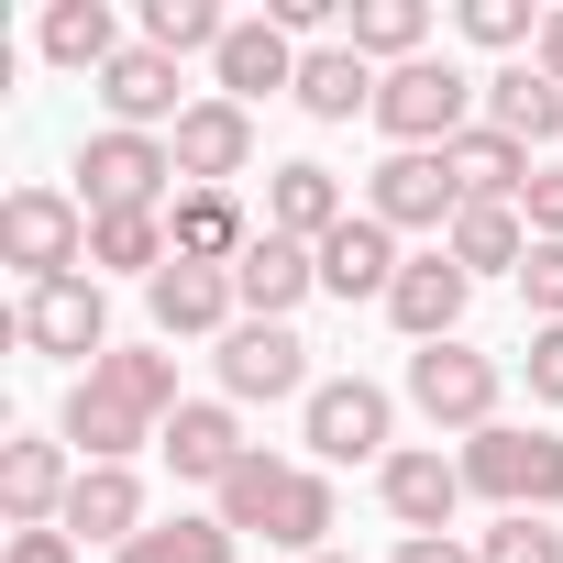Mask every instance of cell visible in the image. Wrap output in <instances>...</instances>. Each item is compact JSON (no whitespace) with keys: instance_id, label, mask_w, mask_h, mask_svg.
<instances>
[{"instance_id":"14","label":"cell","mask_w":563,"mask_h":563,"mask_svg":"<svg viewBox=\"0 0 563 563\" xmlns=\"http://www.w3.org/2000/svg\"><path fill=\"white\" fill-rule=\"evenodd\" d=\"M464 299H475V276L431 243V254H409L398 265V288H387V321L409 332V343H464Z\"/></svg>"},{"instance_id":"42","label":"cell","mask_w":563,"mask_h":563,"mask_svg":"<svg viewBox=\"0 0 563 563\" xmlns=\"http://www.w3.org/2000/svg\"><path fill=\"white\" fill-rule=\"evenodd\" d=\"M310 563H354V552H310Z\"/></svg>"},{"instance_id":"38","label":"cell","mask_w":563,"mask_h":563,"mask_svg":"<svg viewBox=\"0 0 563 563\" xmlns=\"http://www.w3.org/2000/svg\"><path fill=\"white\" fill-rule=\"evenodd\" d=\"M519 221H530V243H563V166H541L519 188Z\"/></svg>"},{"instance_id":"22","label":"cell","mask_w":563,"mask_h":563,"mask_svg":"<svg viewBox=\"0 0 563 563\" xmlns=\"http://www.w3.org/2000/svg\"><path fill=\"white\" fill-rule=\"evenodd\" d=\"M56 530H67L78 552H89V541H111V552L144 541V530H155V519H144V475H133V464H78V497H67Z\"/></svg>"},{"instance_id":"17","label":"cell","mask_w":563,"mask_h":563,"mask_svg":"<svg viewBox=\"0 0 563 563\" xmlns=\"http://www.w3.org/2000/svg\"><path fill=\"white\" fill-rule=\"evenodd\" d=\"M321 288V254L310 243H288V232H254L243 243V265H232V299H243V321H299V299Z\"/></svg>"},{"instance_id":"15","label":"cell","mask_w":563,"mask_h":563,"mask_svg":"<svg viewBox=\"0 0 563 563\" xmlns=\"http://www.w3.org/2000/svg\"><path fill=\"white\" fill-rule=\"evenodd\" d=\"M67 497H78L67 442H45V431L0 442V519H12V530H56V519H67Z\"/></svg>"},{"instance_id":"27","label":"cell","mask_w":563,"mask_h":563,"mask_svg":"<svg viewBox=\"0 0 563 563\" xmlns=\"http://www.w3.org/2000/svg\"><path fill=\"white\" fill-rule=\"evenodd\" d=\"M343 45L387 78V67H420L431 56V12H420V0H354V12H343Z\"/></svg>"},{"instance_id":"31","label":"cell","mask_w":563,"mask_h":563,"mask_svg":"<svg viewBox=\"0 0 563 563\" xmlns=\"http://www.w3.org/2000/svg\"><path fill=\"white\" fill-rule=\"evenodd\" d=\"M166 210H100L89 221V265H111V276H144V288H155V276H166Z\"/></svg>"},{"instance_id":"26","label":"cell","mask_w":563,"mask_h":563,"mask_svg":"<svg viewBox=\"0 0 563 563\" xmlns=\"http://www.w3.org/2000/svg\"><path fill=\"white\" fill-rule=\"evenodd\" d=\"M442 254H453L464 276H519V265H530V221H519L508 199H464V221L442 232Z\"/></svg>"},{"instance_id":"41","label":"cell","mask_w":563,"mask_h":563,"mask_svg":"<svg viewBox=\"0 0 563 563\" xmlns=\"http://www.w3.org/2000/svg\"><path fill=\"white\" fill-rule=\"evenodd\" d=\"M387 563H475V552H464V541H398Z\"/></svg>"},{"instance_id":"21","label":"cell","mask_w":563,"mask_h":563,"mask_svg":"<svg viewBox=\"0 0 563 563\" xmlns=\"http://www.w3.org/2000/svg\"><path fill=\"white\" fill-rule=\"evenodd\" d=\"M299 56H310L299 34H276V23L254 12V23H232V34H221L210 78H221V100H243V111H254V100H276V89H299Z\"/></svg>"},{"instance_id":"8","label":"cell","mask_w":563,"mask_h":563,"mask_svg":"<svg viewBox=\"0 0 563 563\" xmlns=\"http://www.w3.org/2000/svg\"><path fill=\"white\" fill-rule=\"evenodd\" d=\"M299 431H310V453L321 464H387L398 442V398L376 387V376H321L310 398H299Z\"/></svg>"},{"instance_id":"23","label":"cell","mask_w":563,"mask_h":563,"mask_svg":"<svg viewBox=\"0 0 563 563\" xmlns=\"http://www.w3.org/2000/svg\"><path fill=\"white\" fill-rule=\"evenodd\" d=\"M398 265H409L398 232H387L376 210H354V221L321 243V288H332V299H387V288H398Z\"/></svg>"},{"instance_id":"36","label":"cell","mask_w":563,"mask_h":563,"mask_svg":"<svg viewBox=\"0 0 563 563\" xmlns=\"http://www.w3.org/2000/svg\"><path fill=\"white\" fill-rule=\"evenodd\" d=\"M519 299H530V332H541V321H563V243H530V265H519Z\"/></svg>"},{"instance_id":"20","label":"cell","mask_w":563,"mask_h":563,"mask_svg":"<svg viewBox=\"0 0 563 563\" xmlns=\"http://www.w3.org/2000/svg\"><path fill=\"white\" fill-rule=\"evenodd\" d=\"M144 310H155V332H166V343H188V332H232V321H243L232 265H188V254H166V276L144 288Z\"/></svg>"},{"instance_id":"28","label":"cell","mask_w":563,"mask_h":563,"mask_svg":"<svg viewBox=\"0 0 563 563\" xmlns=\"http://www.w3.org/2000/svg\"><path fill=\"white\" fill-rule=\"evenodd\" d=\"M442 155H453V177H464V199H508V210H519V188L541 177V166H530V144H508L497 122H475V133H453Z\"/></svg>"},{"instance_id":"30","label":"cell","mask_w":563,"mask_h":563,"mask_svg":"<svg viewBox=\"0 0 563 563\" xmlns=\"http://www.w3.org/2000/svg\"><path fill=\"white\" fill-rule=\"evenodd\" d=\"M111 56H122L111 0H56V12H45V67H67V78H100Z\"/></svg>"},{"instance_id":"9","label":"cell","mask_w":563,"mask_h":563,"mask_svg":"<svg viewBox=\"0 0 563 563\" xmlns=\"http://www.w3.org/2000/svg\"><path fill=\"white\" fill-rule=\"evenodd\" d=\"M210 365H221V398H232V409L310 398V343H299V321H232Z\"/></svg>"},{"instance_id":"3","label":"cell","mask_w":563,"mask_h":563,"mask_svg":"<svg viewBox=\"0 0 563 563\" xmlns=\"http://www.w3.org/2000/svg\"><path fill=\"white\" fill-rule=\"evenodd\" d=\"M486 122V78H464L453 56H420V67H387L376 78V133L387 155H442L453 133Z\"/></svg>"},{"instance_id":"39","label":"cell","mask_w":563,"mask_h":563,"mask_svg":"<svg viewBox=\"0 0 563 563\" xmlns=\"http://www.w3.org/2000/svg\"><path fill=\"white\" fill-rule=\"evenodd\" d=\"M12 563H78L67 530H12Z\"/></svg>"},{"instance_id":"11","label":"cell","mask_w":563,"mask_h":563,"mask_svg":"<svg viewBox=\"0 0 563 563\" xmlns=\"http://www.w3.org/2000/svg\"><path fill=\"white\" fill-rule=\"evenodd\" d=\"M365 210L387 221V232H453L464 221V177H453V155H387L376 177H365Z\"/></svg>"},{"instance_id":"4","label":"cell","mask_w":563,"mask_h":563,"mask_svg":"<svg viewBox=\"0 0 563 563\" xmlns=\"http://www.w3.org/2000/svg\"><path fill=\"white\" fill-rule=\"evenodd\" d=\"M453 464H464V497H497V519H541V508H563V431H519V420H497V431H475Z\"/></svg>"},{"instance_id":"37","label":"cell","mask_w":563,"mask_h":563,"mask_svg":"<svg viewBox=\"0 0 563 563\" xmlns=\"http://www.w3.org/2000/svg\"><path fill=\"white\" fill-rule=\"evenodd\" d=\"M519 376H530V398H541V409H563V321H541V332H530Z\"/></svg>"},{"instance_id":"34","label":"cell","mask_w":563,"mask_h":563,"mask_svg":"<svg viewBox=\"0 0 563 563\" xmlns=\"http://www.w3.org/2000/svg\"><path fill=\"white\" fill-rule=\"evenodd\" d=\"M464 45H486V56H530L541 45V12H530V0H464Z\"/></svg>"},{"instance_id":"12","label":"cell","mask_w":563,"mask_h":563,"mask_svg":"<svg viewBox=\"0 0 563 563\" xmlns=\"http://www.w3.org/2000/svg\"><path fill=\"white\" fill-rule=\"evenodd\" d=\"M376 497H387V519H398L409 541H442L453 508H464V464L431 453V442H398V453L376 464Z\"/></svg>"},{"instance_id":"7","label":"cell","mask_w":563,"mask_h":563,"mask_svg":"<svg viewBox=\"0 0 563 563\" xmlns=\"http://www.w3.org/2000/svg\"><path fill=\"white\" fill-rule=\"evenodd\" d=\"M166 177H177V144L166 133H89L78 144V210H166Z\"/></svg>"},{"instance_id":"10","label":"cell","mask_w":563,"mask_h":563,"mask_svg":"<svg viewBox=\"0 0 563 563\" xmlns=\"http://www.w3.org/2000/svg\"><path fill=\"white\" fill-rule=\"evenodd\" d=\"M12 332L56 365H100L111 354V299H100V276H56V288H23Z\"/></svg>"},{"instance_id":"5","label":"cell","mask_w":563,"mask_h":563,"mask_svg":"<svg viewBox=\"0 0 563 563\" xmlns=\"http://www.w3.org/2000/svg\"><path fill=\"white\" fill-rule=\"evenodd\" d=\"M0 265L23 276V288H56V276L89 265V210L67 188H12L0 199Z\"/></svg>"},{"instance_id":"19","label":"cell","mask_w":563,"mask_h":563,"mask_svg":"<svg viewBox=\"0 0 563 563\" xmlns=\"http://www.w3.org/2000/svg\"><path fill=\"white\" fill-rule=\"evenodd\" d=\"M155 453H166L188 486H210V497H221V475H232L254 442H243V409H232V398H188V409L155 431Z\"/></svg>"},{"instance_id":"32","label":"cell","mask_w":563,"mask_h":563,"mask_svg":"<svg viewBox=\"0 0 563 563\" xmlns=\"http://www.w3.org/2000/svg\"><path fill=\"white\" fill-rule=\"evenodd\" d=\"M232 12H210V0H144V45L155 56H221Z\"/></svg>"},{"instance_id":"25","label":"cell","mask_w":563,"mask_h":563,"mask_svg":"<svg viewBox=\"0 0 563 563\" xmlns=\"http://www.w3.org/2000/svg\"><path fill=\"white\" fill-rule=\"evenodd\" d=\"M288 100H299L310 122H354V111L376 122V67H365L354 45H310V56H299V89H288Z\"/></svg>"},{"instance_id":"33","label":"cell","mask_w":563,"mask_h":563,"mask_svg":"<svg viewBox=\"0 0 563 563\" xmlns=\"http://www.w3.org/2000/svg\"><path fill=\"white\" fill-rule=\"evenodd\" d=\"M111 563H232V530H221V519H155V530L122 541Z\"/></svg>"},{"instance_id":"35","label":"cell","mask_w":563,"mask_h":563,"mask_svg":"<svg viewBox=\"0 0 563 563\" xmlns=\"http://www.w3.org/2000/svg\"><path fill=\"white\" fill-rule=\"evenodd\" d=\"M475 563H563V530H552V519H497V530L475 541Z\"/></svg>"},{"instance_id":"1","label":"cell","mask_w":563,"mask_h":563,"mask_svg":"<svg viewBox=\"0 0 563 563\" xmlns=\"http://www.w3.org/2000/svg\"><path fill=\"white\" fill-rule=\"evenodd\" d=\"M177 409H188V398H177V354H155V343H111V354L67 387L56 442H78V464H133Z\"/></svg>"},{"instance_id":"18","label":"cell","mask_w":563,"mask_h":563,"mask_svg":"<svg viewBox=\"0 0 563 563\" xmlns=\"http://www.w3.org/2000/svg\"><path fill=\"white\" fill-rule=\"evenodd\" d=\"M354 221V199H343V177L332 166H310V155H288V166H265V232H288V243H332Z\"/></svg>"},{"instance_id":"2","label":"cell","mask_w":563,"mask_h":563,"mask_svg":"<svg viewBox=\"0 0 563 563\" xmlns=\"http://www.w3.org/2000/svg\"><path fill=\"white\" fill-rule=\"evenodd\" d=\"M210 519L232 530V541H276V552H332V475L321 464H276L265 442L221 475V497H210Z\"/></svg>"},{"instance_id":"40","label":"cell","mask_w":563,"mask_h":563,"mask_svg":"<svg viewBox=\"0 0 563 563\" xmlns=\"http://www.w3.org/2000/svg\"><path fill=\"white\" fill-rule=\"evenodd\" d=\"M530 67H541V78L563 89V12H541V45H530Z\"/></svg>"},{"instance_id":"24","label":"cell","mask_w":563,"mask_h":563,"mask_svg":"<svg viewBox=\"0 0 563 563\" xmlns=\"http://www.w3.org/2000/svg\"><path fill=\"white\" fill-rule=\"evenodd\" d=\"M265 221H243V199L232 188H188L177 210H166V243L188 254V265H243V243H254Z\"/></svg>"},{"instance_id":"16","label":"cell","mask_w":563,"mask_h":563,"mask_svg":"<svg viewBox=\"0 0 563 563\" xmlns=\"http://www.w3.org/2000/svg\"><path fill=\"white\" fill-rule=\"evenodd\" d=\"M89 89H100V111H111L122 133H177V122H188V100H177V56H155V45H122Z\"/></svg>"},{"instance_id":"13","label":"cell","mask_w":563,"mask_h":563,"mask_svg":"<svg viewBox=\"0 0 563 563\" xmlns=\"http://www.w3.org/2000/svg\"><path fill=\"white\" fill-rule=\"evenodd\" d=\"M166 144H177V177H188V188H232V177H254V111L221 100V89L188 100V122H177Z\"/></svg>"},{"instance_id":"29","label":"cell","mask_w":563,"mask_h":563,"mask_svg":"<svg viewBox=\"0 0 563 563\" xmlns=\"http://www.w3.org/2000/svg\"><path fill=\"white\" fill-rule=\"evenodd\" d=\"M486 122H497L508 144H552V133H563V89L519 56V67H497V78H486Z\"/></svg>"},{"instance_id":"6","label":"cell","mask_w":563,"mask_h":563,"mask_svg":"<svg viewBox=\"0 0 563 563\" xmlns=\"http://www.w3.org/2000/svg\"><path fill=\"white\" fill-rule=\"evenodd\" d=\"M497 398H508V376H497V354H475V343H420L409 354V409L431 420V431H497Z\"/></svg>"}]
</instances>
